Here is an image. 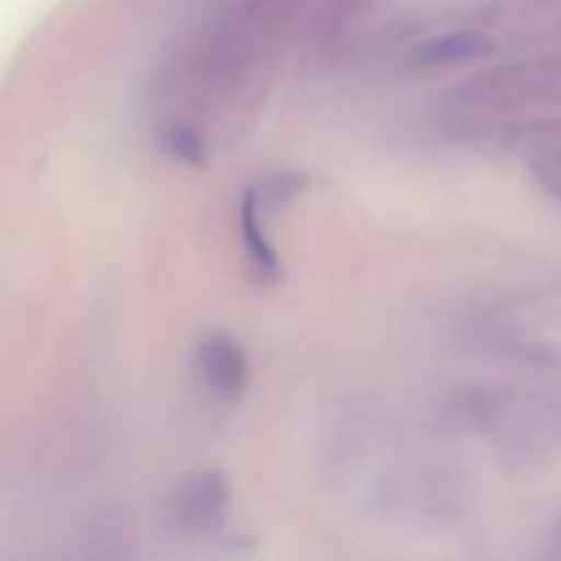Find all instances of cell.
Masks as SVG:
<instances>
[{"mask_svg":"<svg viewBox=\"0 0 561 561\" xmlns=\"http://www.w3.org/2000/svg\"><path fill=\"white\" fill-rule=\"evenodd\" d=\"M373 436L370 453H354L348 444L329 453L337 458L334 474L345 485H362L365 496L376 502L378 510H392L403 515H436L447 496L442 493V482L436 469H427L420 458V449L403 447L398 433H381L383 425L378 420H367Z\"/></svg>","mask_w":561,"mask_h":561,"instance_id":"6da1fadb","label":"cell"},{"mask_svg":"<svg viewBox=\"0 0 561 561\" xmlns=\"http://www.w3.org/2000/svg\"><path fill=\"white\" fill-rule=\"evenodd\" d=\"M466 414L474 422L477 433L485 436L491 447L507 460H531L546 455L557 431L548 405L515 389L477 392L466 405Z\"/></svg>","mask_w":561,"mask_h":561,"instance_id":"7a4b0ae2","label":"cell"},{"mask_svg":"<svg viewBox=\"0 0 561 561\" xmlns=\"http://www.w3.org/2000/svg\"><path fill=\"white\" fill-rule=\"evenodd\" d=\"M170 520L184 535H208L219 529L230 510V485L222 471L197 469L181 477L170 493Z\"/></svg>","mask_w":561,"mask_h":561,"instance_id":"3957f363","label":"cell"},{"mask_svg":"<svg viewBox=\"0 0 561 561\" xmlns=\"http://www.w3.org/2000/svg\"><path fill=\"white\" fill-rule=\"evenodd\" d=\"M197 370L219 398H239L250 383V359L228 334H208L197 345Z\"/></svg>","mask_w":561,"mask_h":561,"instance_id":"277c9868","label":"cell"},{"mask_svg":"<svg viewBox=\"0 0 561 561\" xmlns=\"http://www.w3.org/2000/svg\"><path fill=\"white\" fill-rule=\"evenodd\" d=\"M488 53H493V42L485 33L453 31L425 38L409 55L416 66H458L485 58Z\"/></svg>","mask_w":561,"mask_h":561,"instance_id":"5b68a950","label":"cell"},{"mask_svg":"<svg viewBox=\"0 0 561 561\" xmlns=\"http://www.w3.org/2000/svg\"><path fill=\"white\" fill-rule=\"evenodd\" d=\"M257 208L261 206H257L255 195L250 190L244 195V203H241V236H244L247 255H250L252 266L257 268L261 277H279V257L266 241V236H263L261 222H257Z\"/></svg>","mask_w":561,"mask_h":561,"instance_id":"8992f818","label":"cell"},{"mask_svg":"<svg viewBox=\"0 0 561 561\" xmlns=\"http://www.w3.org/2000/svg\"><path fill=\"white\" fill-rule=\"evenodd\" d=\"M307 186V179L301 173H296V170H288V173H277L272 175V179L266 181V184L261 186V192H255V201L257 206H268V208H279L283 203L294 201L296 195H301Z\"/></svg>","mask_w":561,"mask_h":561,"instance_id":"52a82bcc","label":"cell"},{"mask_svg":"<svg viewBox=\"0 0 561 561\" xmlns=\"http://www.w3.org/2000/svg\"><path fill=\"white\" fill-rule=\"evenodd\" d=\"M164 148H168L175 159H181V162H190V164L203 162L201 140H197L195 131L184 129V126H173V129L164 135Z\"/></svg>","mask_w":561,"mask_h":561,"instance_id":"ba28073f","label":"cell"}]
</instances>
